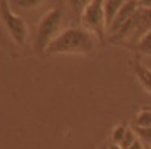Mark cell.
Here are the masks:
<instances>
[{"instance_id":"obj_12","label":"cell","mask_w":151,"mask_h":149,"mask_svg":"<svg viewBox=\"0 0 151 149\" xmlns=\"http://www.w3.org/2000/svg\"><path fill=\"white\" fill-rule=\"evenodd\" d=\"M135 140H137V133H135V130H134V128H130V126H128V130H127V133H125V137H123V140H121V144H119V146H121L123 149H128L134 142H135Z\"/></svg>"},{"instance_id":"obj_2","label":"cell","mask_w":151,"mask_h":149,"mask_svg":"<svg viewBox=\"0 0 151 149\" xmlns=\"http://www.w3.org/2000/svg\"><path fill=\"white\" fill-rule=\"evenodd\" d=\"M141 4V2H139ZM148 32H151V5H139V9L134 12V16L114 34L111 35V42H130L132 47L144 37Z\"/></svg>"},{"instance_id":"obj_6","label":"cell","mask_w":151,"mask_h":149,"mask_svg":"<svg viewBox=\"0 0 151 149\" xmlns=\"http://www.w3.org/2000/svg\"><path fill=\"white\" fill-rule=\"evenodd\" d=\"M139 2H135V0H130V2H123V5H121V9H119V12H118V16L114 18L113 25H111V28H109V34L114 35L132 16H134V12L139 9Z\"/></svg>"},{"instance_id":"obj_14","label":"cell","mask_w":151,"mask_h":149,"mask_svg":"<svg viewBox=\"0 0 151 149\" xmlns=\"http://www.w3.org/2000/svg\"><path fill=\"white\" fill-rule=\"evenodd\" d=\"M14 4H16V7H21V9H34V7H39L42 2H39V0H32V2H28V0H18Z\"/></svg>"},{"instance_id":"obj_1","label":"cell","mask_w":151,"mask_h":149,"mask_svg":"<svg viewBox=\"0 0 151 149\" xmlns=\"http://www.w3.org/2000/svg\"><path fill=\"white\" fill-rule=\"evenodd\" d=\"M95 49V37L84 28H65L55 39L46 54H90Z\"/></svg>"},{"instance_id":"obj_3","label":"cell","mask_w":151,"mask_h":149,"mask_svg":"<svg viewBox=\"0 0 151 149\" xmlns=\"http://www.w3.org/2000/svg\"><path fill=\"white\" fill-rule=\"evenodd\" d=\"M62 25H63V9L62 7H55L44 14V18L40 19L37 27L35 40H34V46L39 53H46L49 44L63 32Z\"/></svg>"},{"instance_id":"obj_10","label":"cell","mask_w":151,"mask_h":149,"mask_svg":"<svg viewBox=\"0 0 151 149\" xmlns=\"http://www.w3.org/2000/svg\"><path fill=\"white\" fill-rule=\"evenodd\" d=\"M134 49L139 53V54H144V56H151V32H148L144 37L141 39L135 46H134Z\"/></svg>"},{"instance_id":"obj_9","label":"cell","mask_w":151,"mask_h":149,"mask_svg":"<svg viewBox=\"0 0 151 149\" xmlns=\"http://www.w3.org/2000/svg\"><path fill=\"white\" fill-rule=\"evenodd\" d=\"M135 128H151V109H142L134 117Z\"/></svg>"},{"instance_id":"obj_8","label":"cell","mask_w":151,"mask_h":149,"mask_svg":"<svg viewBox=\"0 0 151 149\" xmlns=\"http://www.w3.org/2000/svg\"><path fill=\"white\" fill-rule=\"evenodd\" d=\"M123 2L121 0H106L102 2V9H104V21H106V32L109 34V28L113 25L114 18L118 16L119 9H121Z\"/></svg>"},{"instance_id":"obj_7","label":"cell","mask_w":151,"mask_h":149,"mask_svg":"<svg viewBox=\"0 0 151 149\" xmlns=\"http://www.w3.org/2000/svg\"><path fill=\"white\" fill-rule=\"evenodd\" d=\"M132 69H134V74H135V77H137V81H139L141 86L144 88V91H148V93L151 95V69L146 67L139 58H134Z\"/></svg>"},{"instance_id":"obj_4","label":"cell","mask_w":151,"mask_h":149,"mask_svg":"<svg viewBox=\"0 0 151 149\" xmlns=\"http://www.w3.org/2000/svg\"><path fill=\"white\" fill-rule=\"evenodd\" d=\"M81 28L95 34L100 39V42H104L106 37V21H104V9H102V2L100 0H93L88 2L81 12Z\"/></svg>"},{"instance_id":"obj_16","label":"cell","mask_w":151,"mask_h":149,"mask_svg":"<svg viewBox=\"0 0 151 149\" xmlns=\"http://www.w3.org/2000/svg\"><path fill=\"white\" fill-rule=\"evenodd\" d=\"M107 149H123V148H121V146H118V144H113V142H111V144H107Z\"/></svg>"},{"instance_id":"obj_11","label":"cell","mask_w":151,"mask_h":149,"mask_svg":"<svg viewBox=\"0 0 151 149\" xmlns=\"http://www.w3.org/2000/svg\"><path fill=\"white\" fill-rule=\"evenodd\" d=\"M127 130H128V126H127V125H118V126H114L113 135H111V139H113V144H118V146L121 144V140H123V137H125Z\"/></svg>"},{"instance_id":"obj_13","label":"cell","mask_w":151,"mask_h":149,"mask_svg":"<svg viewBox=\"0 0 151 149\" xmlns=\"http://www.w3.org/2000/svg\"><path fill=\"white\" fill-rule=\"evenodd\" d=\"M135 133L137 137H141V142H146V144H151V128H135Z\"/></svg>"},{"instance_id":"obj_15","label":"cell","mask_w":151,"mask_h":149,"mask_svg":"<svg viewBox=\"0 0 151 149\" xmlns=\"http://www.w3.org/2000/svg\"><path fill=\"white\" fill-rule=\"evenodd\" d=\"M128 149H144V144H142V142L137 139V140H135V142H134V144H132Z\"/></svg>"},{"instance_id":"obj_17","label":"cell","mask_w":151,"mask_h":149,"mask_svg":"<svg viewBox=\"0 0 151 149\" xmlns=\"http://www.w3.org/2000/svg\"><path fill=\"white\" fill-rule=\"evenodd\" d=\"M100 149H107V144H106V146H102V148H100Z\"/></svg>"},{"instance_id":"obj_5","label":"cell","mask_w":151,"mask_h":149,"mask_svg":"<svg viewBox=\"0 0 151 149\" xmlns=\"http://www.w3.org/2000/svg\"><path fill=\"white\" fill-rule=\"evenodd\" d=\"M0 18L4 21L9 35L12 37V40L16 44H19V46H23L27 42V39H28V27H27L25 19L11 9L7 0L0 2Z\"/></svg>"}]
</instances>
